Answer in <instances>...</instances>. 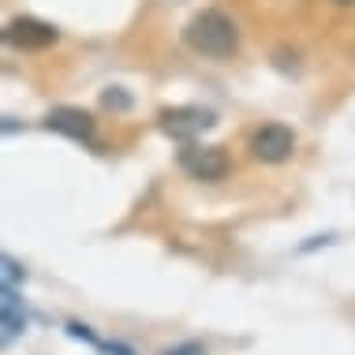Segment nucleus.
I'll return each mask as SVG.
<instances>
[{
	"instance_id": "1",
	"label": "nucleus",
	"mask_w": 355,
	"mask_h": 355,
	"mask_svg": "<svg viewBox=\"0 0 355 355\" xmlns=\"http://www.w3.org/2000/svg\"><path fill=\"white\" fill-rule=\"evenodd\" d=\"M184 42L187 49H195L198 56H232L239 49V31L225 12H198L184 26Z\"/></svg>"
},
{
	"instance_id": "2",
	"label": "nucleus",
	"mask_w": 355,
	"mask_h": 355,
	"mask_svg": "<svg viewBox=\"0 0 355 355\" xmlns=\"http://www.w3.org/2000/svg\"><path fill=\"white\" fill-rule=\"evenodd\" d=\"M161 131H165L168 139H180V142H191L195 135H202L217 123V116L209 109H198V105H176V109H165L157 116Z\"/></svg>"
},
{
	"instance_id": "3",
	"label": "nucleus",
	"mask_w": 355,
	"mask_h": 355,
	"mask_svg": "<svg viewBox=\"0 0 355 355\" xmlns=\"http://www.w3.org/2000/svg\"><path fill=\"white\" fill-rule=\"evenodd\" d=\"M180 168L187 172L191 180H202V184H214L228 172V153L225 146H198V142H187L180 150Z\"/></svg>"
},
{
	"instance_id": "4",
	"label": "nucleus",
	"mask_w": 355,
	"mask_h": 355,
	"mask_svg": "<svg viewBox=\"0 0 355 355\" xmlns=\"http://www.w3.org/2000/svg\"><path fill=\"white\" fill-rule=\"evenodd\" d=\"M295 153V131L284 123H262L251 135V157L266 161V165H281Z\"/></svg>"
},
{
	"instance_id": "5",
	"label": "nucleus",
	"mask_w": 355,
	"mask_h": 355,
	"mask_svg": "<svg viewBox=\"0 0 355 355\" xmlns=\"http://www.w3.org/2000/svg\"><path fill=\"white\" fill-rule=\"evenodd\" d=\"M45 128L56 131V135H68L75 142H94V116L83 109H71V105H60L45 116Z\"/></svg>"
},
{
	"instance_id": "6",
	"label": "nucleus",
	"mask_w": 355,
	"mask_h": 355,
	"mask_svg": "<svg viewBox=\"0 0 355 355\" xmlns=\"http://www.w3.org/2000/svg\"><path fill=\"white\" fill-rule=\"evenodd\" d=\"M8 42L19 45V49H45V45H53L56 37V26L49 23H42V19H31V15H23V19H15L12 26H8Z\"/></svg>"
},
{
	"instance_id": "7",
	"label": "nucleus",
	"mask_w": 355,
	"mask_h": 355,
	"mask_svg": "<svg viewBox=\"0 0 355 355\" xmlns=\"http://www.w3.org/2000/svg\"><path fill=\"white\" fill-rule=\"evenodd\" d=\"M23 277H26V270L15 262L12 254H0V295L15 292V288L23 284Z\"/></svg>"
},
{
	"instance_id": "8",
	"label": "nucleus",
	"mask_w": 355,
	"mask_h": 355,
	"mask_svg": "<svg viewBox=\"0 0 355 355\" xmlns=\"http://www.w3.org/2000/svg\"><path fill=\"white\" fill-rule=\"evenodd\" d=\"M101 105H105V109H128V105H131V98L120 90V86H109V90L101 94Z\"/></svg>"
},
{
	"instance_id": "9",
	"label": "nucleus",
	"mask_w": 355,
	"mask_h": 355,
	"mask_svg": "<svg viewBox=\"0 0 355 355\" xmlns=\"http://www.w3.org/2000/svg\"><path fill=\"white\" fill-rule=\"evenodd\" d=\"M68 337H75V340H86V344H101V340L90 333V325H79V322H68Z\"/></svg>"
},
{
	"instance_id": "10",
	"label": "nucleus",
	"mask_w": 355,
	"mask_h": 355,
	"mask_svg": "<svg viewBox=\"0 0 355 355\" xmlns=\"http://www.w3.org/2000/svg\"><path fill=\"white\" fill-rule=\"evenodd\" d=\"M15 337H19V333H15V329H12V325H8L4 318H0V352H4V348H8V344H12Z\"/></svg>"
},
{
	"instance_id": "11",
	"label": "nucleus",
	"mask_w": 355,
	"mask_h": 355,
	"mask_svg": "<svg viewBox=\"0 0 355 355\" xmlns=\"http://www.w3.org/2000/svg\"><path fill=\"white\" fill-rule=\"evenodd\" d=\"M165 355H206V352L198 348V344H180V348H168Z\"/></svg>"
},
{
	"instance_id": "12",
	"label": "nucleus",
	"mask_w": 355,
	"mask_h": 355,
	"mask_svg": "<svg viewBox=\"0 0 355 355\" xmlns=\"http://www.w3.org/2000/svg\"><path fill=\"white\" fill-rule=\"evenodd\" d=\"M337 4H355V0H337Z\"/></svg>"
},
{
	"instance_id": "13",
	"label": "nucleus",
	"mask_w": 355,
	"mask_h": 355,
	"mask_svg": "<svg viewBox=\"0 0 355 355\" xmlns=\"http://www.w3.org/2000/svg\"><path fill=\"white\" fill-rule=\"evenodd\" d=\"M0 34H4V31H0Z\"/></svg>"
}]
</instances>
